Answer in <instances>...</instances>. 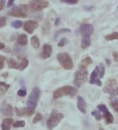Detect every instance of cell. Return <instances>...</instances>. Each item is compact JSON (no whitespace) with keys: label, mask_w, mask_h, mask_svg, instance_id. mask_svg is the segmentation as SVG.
I'll use <instances>...</instances> for the list:
<instances>
[{"label":"cell","mask_w":118,"mask_h":130,"mask_svg":"<svg viewBox=\"0 0 118 130\" xmlns=\"http://www.w3.org/2000/svg\"><path fill=\"white\" fill-rule=\"evenodd\" d=\"M7 64L8 67L11 68V69H16V70H19V69L20 62H17L15 59L11 58L9 60H7Z\"/></svg>","instance_id":"44dd1931"},{"label":"cell","mask_w":118,"mask_h":130,"mask_svg":"<svg viewBox=\"0 0 118 130\" xmlns=\"http://www.w3.org/2000/svg\"><path fill=\"white\" fill-rule=\"evenodd\" d=\"M61 2L66 3V4H68V5H76L78 3L77 0H62Z\"/></svg>","instance_id":"836d02e7"},{"label":"cell","mask_w":118,"mask_h":130,"mask_svg":"<svg viewBox=\"0 0 118 130\" xmlns=\"http://www.w3.org/2000/svg\"><path fill=\"white\" fill-rule=\"evenodd\" d=\"M35 109H31L28 107H24V108H19L17 107L15 108V112L16 114L19 117H24L26 116L29 117L30 116H32L35 113Z\"/></svg>","instance_id":"8fae6325"},{"label":"cell","mask_w":118,"mask_h":130,"mask_svg":"<svg viewBox=\"0 0 118 130\" xmlns=\"http://www.w3.org/2000/svg\"><path fill=\"white\" fill-rule=\"evenodd\" d=\"M17 95L20 97H25L27 95V91L26 89H19L17 91Z\"/></svg>","instance_id":"8d00e7d4"},{"label":"cell","mask_w":118,"mask_h":130,"mask_svg":"<svg viewBox=\"0 0 118 130\" xmlns=\"http://www.w3.org/2000/svg\"><path fill=\"white\" fill-rule=\"evenodd\" d=\"M77 88L72 87V86H66L56 89L53 93V98L55 99L60 98V97H64V96L74 97V95L77 93Z\"/></svg>","instance_id":"6da1fadb"},{"label":"cell","mask_w":118,"mask_h":130,"mask_svg":"<svg viewBox=\"0 0 118 130\" xmlns=\"http://www.w3.org/2000/svg\"><path fill=\"white\" fill-rule=\"evenodd\" d=\"M0 112L5 116H13L14 114V108L11 104L3 101L0 106Z\"/></svg>","instance_id":"ba28073f"},{"label":"cell","mask_w":118,"mask_h":130,"mask_svg":"<svg viewBox=\"0 0 118 130\" xmlns=\"http://www.w3.org/2000/svg\"><path fill=\"white\" fill-rule=\"evenodd\" d=\"M91 45V36H83L81 41V47L83 49H85Z\"/></svg>","instance_id":"ffe728a7"},{"label":"cell","mask_w":118,"mask_h":130,"mask_svg":"<svg viewBox=\"0 0 118 130\" xmlns=\"http://www.w3.org/2000/svg\"><path fill=\"white\" fill-rule=\"evenodd\" d=\"M105 39L106 40H107V41H112V40H118V32H113V33H112L111 34L106 36Z\"/></svg>","instance_id":"4316f807"},{"label":"cell","mask_w":118,"mask_h":130,"mask_svg":"<svg viewBox=\"0 0 118 130\" xmlns=\"http://www.w3.org/2000/svg\"><path fill=\"white\" fill-rule=\"evenodd\" d=\"M106 64H107L108 66V67H110V64H111V60H110V59H106Z\"/></svg>","instance_id":"7bdbcfd3"},{"label":"cell","mask_w":118,"mask_h":130,"mask_svg":"<svg viewBox=\"0 0 118 130\" xmlns=\"http://www.w3.org/2000/svg\"><path fill=\"white\" fill-rule=\"evenodd\" d=\"M79 32L83 36H91V35L94 32V27L91 24H88V23L83 24L79 28Z\"/></svg>","instance_id":"7c38bea8"},{"label":"cell","mask_w":118,"mask_h":130,"mask_svg":"<svg viewBox=\"0 0 118 130\" xmlns=\"http://www.w3.org/2000/svg\"><path fill=\"white\" fill-rule=\"evenodd\" d=\"M88 75L87 70H79L74 73V84L76 87H80L82 84H83Z\"/></svg>","instance_id":"52a82bcc"},{"label":"cell","mask_w":118,"mask_h":130,"mask_svg":"<svg viewBox=\"0 0 118 130\" xmlns=\"http://www.w3.org/2000/svg\"><path fill=\"white\" fill-rule=\"evenodd\" d=\"M53 52L52 46L49 44H44L43 46L42 52L40 54V57L43 59H47L51 56Z\"/></svg>","instance_id":"4fadbf2b"},{"label":"cell","mask_w":118,"mask_h":130,"mask_svg":"<svg viewBox=\"0 0 118 130\" xmlns=\"http://www.w3.org/2000/svg\"><path fill=\"white\" fill-rule=\"evenodd\" d=\"M57 59L61 67L65 70H72L74 67V63L72 57L68 53H60L57 55Z\"/></svg>","instance_id":"3957f363"},{"label":"cell","mask_w":118,"mask_h":130,"mask_svg":"<svg viewBox=\"0 0 118 130\" xmlns=\"http://www.w3.org/2000/svg\"><path fill=\"white\" fill-rule=\"evenodd\" d=\"M28 11V5H21L15 6L8 11L7 14L11 17L17 18L27 17V12Z\"/></svg>","instance_id":"277c9868"},{"label":"cell","mask_w":118,"mask_h":130,"mask_svg":"<svg viewBox=\"0 0 118 130\" xmlns=\"http://www.w3.org/2000/svg\"><path fill=\"white\" fill-rule=\"evenodd\" d=\"M77 107L79 110L82 112L83 114L86 113L87 109V103L83 97L80 95H77Z\"/></svg>","instance_id":"5bb4252c"},{"label":"cell","mask_w":118,"mask_h":130,"mask_svg":"<svg viewBox=\"0 0 118 130\" xmlns=\"http://www.w3.org/2000/svg\"><path fill=\"white\" fill-rule=\"evenodd\" d=\"M31 46L33 47L34 49H38L39 48L40 46V42H39V38L36 36H33L31 38Z\"/></svg>","instance_id":"603a6c76"},{"label":"cell","mask_w":118,"mask_h":130,"mask_svg":"<svg viewBox=\"0 0 118 130\" xmlns=\"http://www.w3.org/2000/svg\"><path fill=\"white\" fill-rule=\"evenodd\" d=\"M98 130H104V129H102V127H100V128L99 129H98Z\"/></svg>","instance_id":"f6af8a7d"},{"label":"cell","mask_w":118,"mask_h":130,"mask_svg":"<svg viewBox=\"0 0 118 130\" xmlns=\"http://www.w3.org/2000/svg\"><path fill=\"white\" fill-rule=\"evenodd\" d=\"M91 115L94 116L95 118V119L98 121L101 120L102 119V116L101 115L100 112L99 111H97V110H94V111L91 112Z\"/></svg>","instance_id":"4dcf8cb0"},{"label":"cell","mask_w":118,"mask_h":130,"mask_svg":"<svg viewBox=\"0 0 118 130\" xmlns=\"http://www.w3.org/2000/svg\"><path fill=\"white\" fill-rule=\"evenodd\" d=\"M5 3V1H3V0H0V11L4 9Z\"/></svg>","instance_id":"74e56055"},{"label":"cell","mask_w":118,"mask_h":130,"mask_svg":"<svg viewBox=\"0 0 118 130\" xmlns=\"http://www.w3.org/2000/svg\"><path fill=\"white\" fill-rule=\"evenodd\" d=\"M117 9H118V7H117Z\"/></svg>","instance_id":"bcb514c9"},{"label":"cell","mask_w":118,"mask_h":130,"mask_svg":"<svg viewBox=\"0 0 118 130\" xmlns=\"http://www.w3.org/2000/svg\"><path fill=\"white\" fill-rule=\"evenodd\" d=\"M9 88V84H6V83L4 82H0V91H1L2 93H5Z\"/></svg>","instance_id":"484cf974"},{"label":"cell","mask_w":118,"mask_h":130,"mask_svg":"<svg viewBox=\"0 0 118 130\" xmlns=\"http://www.w3.org/2000/svg\"><path fill=\"white\" fill-rule=\"evenodd\" d=\"M71 32V30L69 28H61L60 30H58V31L55 32V38H57L58 36L61 34H64V33H70Z\"/></svg>","instance_id":"f1b7e54d"},{"label":"cell","mask_w":118,"mask_h":130,"mask_svg":"<svg viewBox=\"0 0 118 130\" xmlns=\"http://www.w3.org/2000/svg\"><path fill=\"white\" fill-rule=\"evenodd\" d=\"M7 24V19L6 17H0V28L2 27H4Z\"/></svg>","instance_id":"e575fe53"},{"label":"cell","mask_w":118,"mask_h":130,"mask_svg":"<svg viewBox=\"0 0 118 130\" xmlns=\"http://www.w3.org/2000/svg\"><path fill=\"white\" fill-rule=\"evenodd\" d=\"M94 70L96 72V75H97V76L98 77L99 79L104 77V74H105V67H104L103 64L100 63L99 65H97L95 67Z\"/></svg>","instance_id":"ac0fdd59"},{"label":"cell","mask_w":118,"mask_h":130,"mask_svg":"<svg viewBox=\"0 0 118 130\" xmlns=\"http://www.w3.org/2000/svg\"><path fill=\"white\" fill-rule=\"evenodd\" d=\"M38 26H39L38 22L36 21H33V20L26 21L23 24L24 30L26 31L27 33L31 34L33 32V31L38 27Z\"/></svg>","instance_id":"9c48e42d"},{"label":"cell","mask_w":118,"mask_h":130,"mask_svg":"<svg viewBox=\"0 0 118 130\" xmlns=\"http://www.w3.org/2000/svg\"><path fill=\"white\" fill-rule=\"evenodd\" d=\"M93 62V60L90 57H85V59H83L81 60V62H80L79 64V70H86L87 67H88L89 65L91 64Z\"/></svg>","instance_id":"d6986e66"},{"label":"cell","mask_w":118,"mask_h":130,"mask_svg":"<svg viewBox=\"0 0 118 130\" xmlns=\"http://www.w3.org/2000/svg\"><path fill=\"white\" fill-rule=\"evenodd\" d=\"M13 3H14V1H13V0H10V1H9L7 3V7L12 6Z\"/></svg>","instance_id":"60d3db41"},{"label":"cell","mask_w":118,"mask_h":130,"mask_svg":"<svg viewBox=\"0 0 118 130\" xmlns=\"http://www.w3.org/2000/svg\"><path fill=\"white\" fill-rule=\"evenodd\" d=\"M13 124V120L12 118H5L3 120L1 124V128L2 130H10L11 125Z\"/></svg>","instance_id":"e0dca14e"},{"label":"cell","mask_w":118,"mask_h":130,"mask_svg":"<svg viewBox=\"0 0 118 130\" xmlns=\"http://www.w3.org/2000/svg\"><path fill=\"white\" fill-rule=\"evenodd\" d=\"M64 115L62 113L58 112L56 110H53L46 122L47 128L49 130H52L55 127H57L60 121L64 118Z\"/></svg>","instance_id":"7a4b0ae2"},{"label":"cell","mask_w":118,"mask_h":130,"mask_svg":"<svg viewBox=\"0 0 118 130\" xmlns=\"http://www.w3.org/2000/svg\"><path fill=\"white\" fill-rule=\"evenodd\" d=\"M26 123L24 120H20V121H16L13 124V127H15V128H17V127H24L25 126Z\"/></svg>","instance_id":"f546056e"},{"label":"cell","mask_w":118,"mask_h":130,"mask_svg":"<svg viewBox=\"0 0 118 130\" xmlns=\"http://www.w3.org/2000/svg\"><path fill=\"white\" fill-rule=\"evenodd\" d=\"M43 119V116L42 114L41 113L38 112L36 114V116H34L33 119V124H37L41 120Z\"/></svg>","instance_id":"1f68e13d"},{"label":"cell","mask_w":118,"mask_h":130,"mask_svg":"<svg viewBox=\"0 0 118 130\" xmlns=\"http://www.w3.org/2000/svg\"><path fill=\"white\" fill-rule=\"evenodd\" d=\"M110 105L114 110L118 113V99L116 97H112L110 98Z\"/></svg>","instance_id":"cb8c5ba5"},{"label":"cell","mask_w":118,"mask_h":130,"mask_svg":"<svg viewBox=\"0 0 118 130\" xmlns=\"http://www.w3.org/2000/svg\"><path fill=\"white\" fill-rule=\"evenodd\" d=\"M5 57L0 55V70H2L5 66Z\"/></svg>","instance_id":"d590c367"},{"label":"cell","mask_w":118,"mask_h":130,"mask_svg":"<svg viewBox=\"0 0 118 130\" xmlns=\"http://www.w3.org/2000/svg\"><path fill=\"white\" fill-rule=\"evenodd\" d=\"M22 25H23V22H22V21H19V20H16V21H13V22H12V23H11L12 27H13L15 29L21 28L22 26Z\"/></svg>","instance_id":"83f0119b"},{"label":"cell","mask_w":118,"mask_h":130,"mask_svg":"<svg viewBox=\"0 0 118 130\" xmlns=\"http://www.w3.org/2000/svg\"><path fill=\"white\" fill-rule=\"evenodd\" d=\"M103 113V117L104 118V120L106 124H112L114 120V118L112 114L110 112H109L108 108H106L102 112Z\"/></svg>","instance_id":"9a60e30c"},{"label":"cell","mask_w":118,"mask_h":130,"mask_svg":"<svg viewBox=\"0 0 118 130\" xmlns=\"http://www.w3.org/2000/svg\"><path fill=\"white\" fill-rule=\"evenodd\" d=\"M17 43L21 46L26 45L28 43V37H27V36L24 34H22L19 36L17 38Z\"/></svg>","instance_id":"7402d4cb"},{"label":"cell","mask_w":118,"mask_h":130,"mask_svg":"<svg viewBox=\"0 0 118 130\" xmlns=\"http://www.w3.org/2000/svg\"><path fill=\"white\" fill-rule=\"evenodd\" d=\"M39 95H40V90L38 87H33V89L31 91V93L28 97V99L27 101V107L31 109H35L38 104L39 100Z\"/></svg>","instance_id":"5b68a950"},{"label":"cell","mask_w":118,"mask_h":130,"mask_svg":"<svg viewBox=\"0 0 118 130\" xmlns=\"http://www.w3.org/2000/svg\"><path fill=\"white\" fill-rule=\"evenodd\" d=\"M113 59L115 60V62L117 61L118 60V53L115 51V52L113 53Z\"/></svg>","instance_id":"f35d334b"},{"label":"cell","mask_w":118,"mask_h":130,"mask_svg":"<svg viewBox=\"0 0 118 130\" xmlns=\"http://www.w3.org/2000/svg\"><path fill=\"white\" fill-rule=\"evenodd\" d=\"M49 2L47 1H40V0H36V1H31L28 5V11L31 12H39L41 11L44 9L47 8L49 6Z\"/></svg>","instance_id":"8992f818"},{"label":"cell","mask_w":118,"mask_h":130,"mask_svg":"<svg viewBox=\"0 0 118 130\" xmlns=\"http://www.w3.org/2000/svg\"><path fill=\"white\" fill-rule=\"evenodd\" d=\"M60 23V19L59 17H58L57 19H56V20H55V25L57 26H59Z\"/></svg>","instance_id":"ab89813d"},{"label":"cell","mask_w":118,"mask_h":130,"mask_svg":"<svg viewBox=\"0 0 118 130\" xmlns=\"http://www.w3.org/2000/svg\"><path fill=\"white\" fill-rule=\"evenodd\" d=\"M68 43V40L66 38H62L61 40L59 41L58 43V47H64L66 45L67 43Z\"/></svg>","instance_id":"d6a6232c"},{"label":"cell","mask_w":118,"mask_h":130,"mask_svg":"<svg viewBox=\"0 0 118 130\" xmlns=\"http://www.w3.org/2000/svg\"><path fill=\"white\" fill-rule=\"evenodd\" d=\"M90 84H96V86L101 87L102 86V83L100 81V79L98 78V77L96 75V72H94V70H93L92 72L91 76H90Z\"/></svg>","instance_id":"2e32d148"},{"label":"cell","mask_w":118,"mask_h":130,"mask_svg":"<svg viewBox=\"0 0 118 130\" xmlns=\"http://www.w3.org/2000/svg\"><path fill=\"white\" fill-rule=\"evenodd\" d=\"M29 64V61L26 58H23V59L21 60V62H20V65H19V70L21 71H23L25 68H26L28 67Z\"/></svg>","instance_id":"d4e9b609"},{"label":"cell","mask_w":118,"mask_h":130,"mask_svg":"<svg viewBox=\"0 0 118 130\" xmlns=\"http://www.w3.org/2000/svg\"><path fill=\"white\" fill-rule=\"evenodd\" d=\"M5 47V44L3 43H2V42H0V50H2V49H4Z\"/></svg>","instance_id":"b9f144b4"},{"label":"cell","mask_w":118,"mask_h":130,"mask_svg":"<svg viewBox=\"0 0 118 130\" xmlns=\"http://www.w3.org/2000/svg\"><path fill=\"white\" fill-rule=\"evenodd\" d=\"M116 80L115 79H108L105 84L103 91L106 93L110 94L112 97H114V86L116 85Z\"/></svg>","instance_id":"30bf717a"},{"label":"cell","mask_w":118,"mask_h":130,"mask_svg":"<svg viewBox=\"0 0 118 130\" xmlns=\"http://www.w3.org/2000/svg\"><path fill=\"white\" fill-rule=\"evenodd\" d=\"M115 95L118 96V87L114 89V96H115Z\"/></svg>","instance_id":"ee69618b"}]
</instances>
